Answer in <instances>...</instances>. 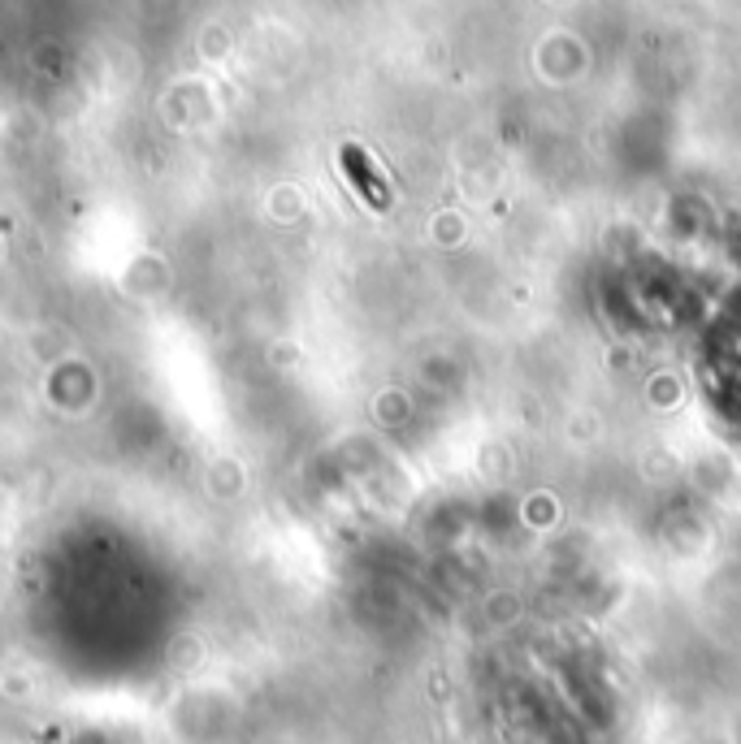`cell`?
<instances>
[{"mask_svg":"<svg viewBox=\"0 0 741 744\" xmlns=\"http://www.w3.org/2000/svg\"><path fill=\"white\" fill-rule=\"evenodd\" d=\"M343 169H347V178L356 182V191L369 200V208H377V212H381V208H390V187L377 178L373 160L361 152V147H347V152H343Z\"/></svg>","mask_w":741,"mask_h":744,"instance_id":"cell-1","label":"cell"}]
</instances>
